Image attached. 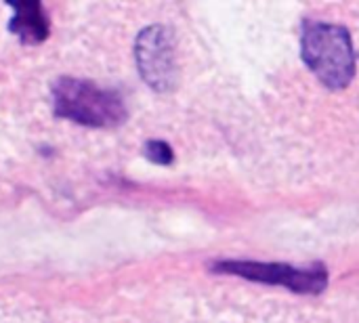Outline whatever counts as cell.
Instances as JSON below:
<instances>
[{"label":"cell","mask_w":359,"mask_h":323,"mask_svg":"<svg viewBox=\"0 0 359 323\" xmlns=\"http://www.w3.org/2000/svg\"><path fill=\"white\" fill-rule=\"evenodd\" d=\"M301 55L305 65L332 90L347 88L355 76V53L349 29L337 23L307 19L303 23Z\"/></svg>","instance_id":"1"},{"label":"cell","mask_w":359,"mask_h":323,"mask_svg":"<svg viewBox=\"0 0 359 323\" xmlns=\"http://www.w3.org/2000/svg\"><path fill=\"white\" fill-rule=\"evenodd\" d=\"M55 114L90 128H114L126 120L124 99L88 80L61 78L53 86Z\"/></svg>","instance_id":"2"},{"label":"cell","mask_w":359,"mask_h":323,"mask_svg":"<svg viewBox=\"0 0 359 323\" xmlns=\"http://www.w3.org/2000/svg\"><path fill=\"white\" fill-rule=\"evenodd\" d=\"M219 273L240 275L252 282L284 286L299 294H320L328 286V271L324 265L290 267L280 263H252V261H223L212 267Z\"/></svg>","instance_id":"3"},{"label":"cell","mask_w":359,"mask_h":323,"mask_svg":"<svg viewBox=\"0 0 359 323\" xmlns=\"http://www.w3.org/2000/svg\"><path fill=\"white\" fill-rule=\"evenodd\" d=\"M135 59L145 84L166 92L177 84V57L172 32L164 25L145 27L135 42Z\"/></svg>","instance_id":"4"},{"label":"cell","mask_w":359,"mask_h":323,"mask_svg":"<svg viewBox=\"0 0 359 323\" xmlns=\"http://www.w3.org/2000/svg\"><path fill=\"white\" fill-rule=\"evenodd\" d=\"M13 17L8 23V29L21 38L25 44H40L48 36V17L46 11L40 2L36 0H25V2H11Z\"/></svg>","instance_id":"5"},{"label":"cell","mask_w":359,"mask_h":323,"mask_svg":"<svg viewBox=\"0 0 359 323\" xmlns=\"http://www.w3.org/2000/svg\"><path fill=\"white\" fill-rule=\"evenodd\" d=\"M145 156L160 166H168L172 162V149L164 141H149L145 145Z\"/></svg>","instance_id":"6"}]
</instances>
